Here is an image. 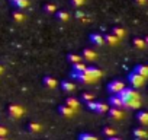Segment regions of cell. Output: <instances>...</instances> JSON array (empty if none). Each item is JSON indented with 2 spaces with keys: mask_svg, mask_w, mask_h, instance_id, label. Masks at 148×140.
Segmentation results:
<instances>
[{
  "mask_svg": "<svg viewBox=\"0 0 148 140\" xmlns=\"http://www.w3.org/2000/svg\"><path fill=\"white\" fill-rule=\"evenodd\" d=\"M84 72L96 82L100 76H102V70H99L97 67H95V66H86V69H84Z\"/></svg>",
  "mask_w": 148,
  "mask_h": 140,
  "instance_id": "52a82bcc",
  "label": "cell"
},
{
  "mask_svg": "<svg viewBox=\"0 0 148 140\" xmlns=\"http://www.w3.org/2000/svg\"><path fill=\"white\" fill-rule=\"evenodd\" d=\"M89 41H90V44H93V45H103V44H105L103 35L99 34V32H92V34L89 35Z\"/></svg>",
  "mask_w": 148,
  "mask_h": 140,
  "instance_id": "ba28073f",
  "label": "cell"
},
{
  "mask_svg": "<svg viewBox=\"0 0 148 140\" xmlns=\"http://www.w3.org/2000/svg\"><path fill=\"white\" fill-rule=\"evenodd\" d=\"M18 10H22V9H26L29 6V0H12L10 2Z\"/></svg>",
  "mask_w": 148,
  "mask_h": 140,
  "instance_id": "ac0fdd59",
  "label": "cell"
},
{
  "mask_svg": "<svg viewBox=\"0 0 148 140\" xmlns=\"http://www.w3.org/2000/svg\"><path fill=\"white\" fill-rule=\"evenodd\" d=\"M134 72L138 73V75H141V76H144V78H147L148 76V67L145 64H136L134 67Z\"/></svg>",
  "mask_w": 148,
  "mask_h": 140,
  "instance_id": "d6986e66",
  "label": "cell"
},
{
  "mask_svg": "<svg viewBox=\"0 0 148 140\" xmlns=\"http://www.w3.org/2000/svg\"><path fill=\"white\" fill-rule=\"evenodd\" d=\"M134 45L138 48V50H144L145 47H147V40L145 38H139V37H136V38H134Z\"/></svg>",
  "mask_w": 148,
  "mask_h": 140,
  "instance_id": "7402d4cb",
  "label": "cell"
},
{
  "mask_svg": "<svg viewBox=\"0 0 148 140\" xmlns=\"http://www.w3.org/2000/svg\"><path fill=\"white\" fill-rule=\"evenodd\" d=\"M135 3H136V5H139V6H142V5H145V3H147V0H135Z\"/></svg>",
  "mask_w": 148,
  "mask_h": 140,
  "instance_id": "836d02e7",
  "label": "cell"
},
{
  "mask_svg": "<svg viewBox=\"0 0 148 140\" xmlns=\"http://www.w3.org/2000/svg\"><path fill=\"white\" fill-rule=\"evenodd\" d=\"M96 57H97V54L92 48H84L82 51V58H86L89 61H93V60H96Z\"/></svg>",
  "mask_w": 148,
  "mask_h": 140,
  "instance_id": "5bb4252c",
  "label": "cell"
},
{
  "mask_svg": "<svg viewBox=\"0 0 148 140\" xmlns=\"http://www.w3.org/2000/svg\"><path fill=\"white\" fill-rule=\"evenodd\" d=\"M132 136H134L136 140H142V139H147L148 133H147V130H145V128H142V127H136V128H134Z\"/></svg>",
  "mask_w": 148,
  "mask_h": 140,
  "instance_id": "7c38bea8",
  "label": "cell"
},
{
  "mask_svg": "<svg viewBox=\"0 0 148 140\" xmlns=\"http://www.w3.org/2000/svg\"><path fill=\"white\" fill-rule=\"evenodd\" d=\"M135 118H136V121H138L141 125H147V124H148V112H147V111H138Z\"/></svg>",
  "mask_w": 148,
  "mask_h": 140,
  "instance_id": "e0dca14e",
  "label": "cell"
},
{
  "mask_svg": "<svg viewBox=\"0 0 148 140\" xmlns=\"http://www.w3.org/2000/svg\"><path fill=\"white\" fill-rule=\"evenodd\" d=\"M42 85L49 88V89H54V88L58 86V80L55 78H52V76H44L42 78Z\"/></svg>",
  "mask_w": 148,
  "mask_h": 140,
  "instance_id": "30bf717a",
  "label": "cell"
},
{
  "mask_svg": "<svg viewBox=\"0 0 148 140\" xmlns=\"http://www.w3.org/2000/svg\"><path fill=\"white\" fill-rule=\"evenodd\" d=\"M8 133H9V130L5 125H0V139H5L8 136Z\"/></svg>",
  "mask_w": 148,
  "mask_h": 140,
  "instance_id": "d6a6232c",
  "label": "cell"
},
{
  "mask_svg": "<svg viewBox=\"0 0 148 140\" xmlns=\"http://www.w3.org/2000/svg\"><path fill=\"white\" fill-rule=\"evenodd\" d=\"M9 2H12V0H9Z\"/></svg>",
  "mask_w": 148,
  "mask_h": 140,
  "instance_id": "8d00e7d4",
  "label": "cell"
},
{
  "mask_svg": "<svg viewBox=\"0 0 148 140\" xmlns=\"http://www.w3.org/2000/svg\"><path fill=\"white\" fill-rule=\"evenodd\" d=\"M123 86H125V82H123V80H121V79H115V80H110V82L108 83L106 89H108L109 94H118Z\"/></svg>",
  "mask_w": 148,
  "mask_h": 140,
  "instance_id": "277c9868",
  "label": "cell"
},
{
  "mask_svg": "<svg viewBox=\"0 0 148 140\" xmlns=\"http://www.w3.org/2000/svg\"><path fill=\"white\" fill-rule=\"evenodd\" d=\"M112 34L116 35L118 38H123V37L126 35V31H125L123 28H121V26H113V28H112Z\"/></svg>",
  "mask_w": 148,
  "mask_h": 140,
  "instance_id": "cb8c5ba5",
  "label": "cell"
},
{
  "mask_svg": "<svg viewBox=\"0 0 148 140\" xmlns=\"http://www.w3.org/2000/svg\"><path fill=\"white\" fill-rule=\"evenodd\" d=\"M70 3L74 8H80V6H83L86 3V0H70Z\"/></svg>",
  "mask_w": 148,
  "mask_h": 140,
  "instance_id": "1f68e13d",
  "label": "cell"
},
{
  "mask_svg": "<svg viewBox=\"0 0 148 140\" xmlns=\"http://www.w3.org/2000/svg\"><path fill=\"white\" fill-rule=\"evenodd\" d=\"M57 111H58V114H60V115H62V117H67V118H71L74 114H76V110L70 108V107H68V105H65V104H62V105H58Z\"/></svg>",
  "mask_w": 148,
  "mask_h": 140,
  "instance_id": "8992f818",
  "label": "cell"
},
{
  "mask_svg": "<svg viewBox=\"0 0 148 140\" xmlns=\"http://www.w3.org/2000/svg\"><path fill=\"white\" fill-rule=\"evenodd\" d=\"M76 16H77V18H80V19H84V15H83L82 12H77V13H76Z\"/></svg>",
  "mask_w": 148,
  "mask_h": 140,
  "instance_id": "e575fe53",
  "label": "cell"
},
{
  "mask_svg": "<svg viewBox=\"0 0 148 140\" xmlns=\"http://www.w3.org/2000/svg\"><path fill=\"white\" fill-rule=\"evenodd\" d=\"M8 114H9L12 118H21V117L25 114V110H23L21 105H18V104H10V105L8 107Z\"/></svg>",
  "mask_w": 148,
  "mask_h": 140,
  "instance_id": "5b68a950",
  "label": "cell"
},
{
  "mask_svg": "<svg viewBox=\"0 0 148 140\" xmlns=\"http://www.w3.org/2000/svg\"><path fill=\"white\" fill-rule=\"evenodd\" d=\"M55 10H57V6L55 5H52V3L44 5V12H47V13H55Z\"/></svg>",
  "mask_w": 148,
  "mask_h": 140,
  "instance_id": "f546056e",
  "label": "cell"
},
{
  "mask_svg": "<svg viewBox=\"0 0 148 140\" xmlns=\"http://www.w3.org/2000/svg\"><path fill=\"white\" fill-rule=\"evenodd\" d=\"M13 19L16 21V22H23L25 21V15L22 13V12H13Z\"/></svg>",
  "mask_w": 148,
  "mask_h": 140,
  "instance_id": "4dcf8cb0",
  "label": "cell"
},
{
  "mask_svg": "<svg viewBox=\"0 0 148 140\" xmlns=\"http://www.w3.org/2000/svg\"><path fill=\"white\" fill-rule=\"evenodd\" d=\"M84 69H86V64L82 63V61H77V63L71 64V72H83Z\"/></svg>",
  "mask_w": 148,
  "mask_h": 140,
  "instance_id": "d4e9b609",
  "label": "cell"
},
{
  "mask_svg": "<svg viewBox=\"0 0 148 140\" xmlns=\"http://www.w3.org/2000/svg\"><path fill=\"white\" fill-rule=\"evenodd\" d=\"M60 86H61V89H62L64 92H67V94L76 91V85H74L73 82H70V80H61Z\"/></svg>",
  "mask_w": 148,
  "mask_h": 140,
  "instance_id": "4fadbf2b",
  "label": "cell"
},
{
  "mask_svg": "<svg viewBox=\"0 0 148 140\" xmlns=\"http://www.w3.org/2000/svg\"><path fill=\"white\" fill-rule=\"evenodd\" d=\"M28 130H29L31 133H39V131L42 130V125H41L39 123L32 121V123H29V124H28Z\"/></svg>",
  "mask_w": 148,
  "mask_h": 140,
  "instance_id": "603a6c76",
  "label": "cell"
},
{
  "mask_svg": "<svg viewBox=\"0 0 148 140\" xmlns=\"http://www.w3.org/2000/svg\"><path fill=\"white\" fill-rule=\"evenodd\" d=\"M71 78L74 79V80H77V82H82V83H93L95 80L84 72H71Z\"/></svg>",
  "mask_w": 148,
  "mask_h": 140,
  "instance_id": "3957f363",
  "label": "cell"
},
{
  "mask_svg": "<svg viewBox=\"0 0 148 140\" xmlns=\"http://www.w3.org/2000/svg\"><path fill=\"white\" fill-rule=\"evenodd\" d=\"M79 140H97V136L90 134V133H82L79 134Z\"/></svg>",
  "mask_w": 148,
  "mask_h": 140,
  "instance_id": "83f0119b",
  "label": "cell"
},
{
  "mask_svg": "<svg viewBox=\"0 0 148 140\" xmlns=\"http://www.w3.org/2000/svg\"><path fill=\"white\" fill-rule=\"evenodd\" d=\"M109 107H118V108H122V99L119 98L118 94H112L109 96Z\"/></svg>",
  "mask_w": 148,
  "mask_h": 140,
  "instance_id": "9a60e30c",
  "label": "cell"
},
{
  "mask_svg": "<svg viewBox=\"0 0 148 140\" xmlns=\"http://www.w3.org/2000/svg\"><path fill=\"white\" fill-rule=\"evenodd\" d=\"M55 18H57L60 22H67V21L70 19V15H68V12H65V10H55Z\"/></svg>",
  "mask_w": 148,
  "mask_h": 140,
  "instance_id": "ffe728a7",
  "label": "cell"
},
{
  "mask_svg": "<svg viewBox=\"0 0 148 140\" xmlns=\"http://www.w3.org/2000/svg\"><path fill=\"white\" fill-rule=\"evenodd\" d=\"M102 133L106 136V137H112V136H115L116 134V130L113 128V127H103V130H102Z\"/></svg>",
  "mask_w": 148,
  "mask_h": 140,
  "instance_id": "4316f807",
  "label": "cell"
},
{
  "mask_svg": "<svg viewBox=\"0 0 148 140\" xmlns=\"http://www.w3.org/2000/svg\"><path fill=\"white\" fill-rule=\"evenodd\" d=\"M67 61L68 63H77V61H82V55H79V54H74V53H70V54H67Z\"/></svg>",
  "mask_w": 148,
  "mask_h": 140,
  "instance_id": "484cf974",
  "label": "cell"
},
{
  "mask_svg": "<svg viewBox=\"0 0 148 140\" xmlns=\"http://www.w3.org/2000/svg\"><path fill=\"white\" fill-rule=\"evenodd\" d=\"M3 72H5V69H3V66H2V64H0V75H2Z\"/></svg>",
  "mask_w": 148,
  "mask_h": 140,
  "instance_id": "d590c367",
  "label": "cell"
},
{
  "mask_svg": "<svg viewBox=\"0 0 148 140\" xmlns=\"http://www.w3.org/2000/svg\"><path fill=\"white\" fill-rule=\"evenodd\" d=\"M145 79H147V78H144V76H141V75H138V73H135V72L129 73V76H128V82H129V83H131V86H132V88H135V89H138V88L144 86Z\"/></svg>",
  "mask_w": 148,
  "mask_h": 140,
  "instance_id": "7a4b0ae2",
  "label": "cell"
},
{
  "mask_svg": "<svg viewBox=\"0 0 148 140\" xmlns=\"http://www.w3.org/2000/svg\"><path fill=\"white\" fill-rule=\"evenodd\" d=\"M108 110H109V105L108 104H103V102H97L96 101V107H95V112H97V114H103V112H108Z\"/></svg>",
  "mask_w": 148,
  "mask_h": 140,
  "instance_id": "44dd1931",
  "label": "cell"
},
{
  "mask_svg": "<svg viewBox=\"0 0 148 140\" xmlns=\"http://www.w3.org/2000/svg\"><path fill=\"white\" fill-rule=\"evenodd\" d=\"M119 98L122 99V108L126 110H136L141 107V95L132 86H123L118 92Z\"/></svg>",
  "mask_w": 148,
  "mask_h": 140,
  "instance_id": "6da1fadb",
  "label": "cell"
},
{
  "mask_svg": "<svg viewBox=\"0 0 148 140\" xmlns=\"http://www.w3.org/2000/svg\"><path fill=\"white\" fill-rule=\"evenodd\" d=\"M65 105H68L70 108L79 111V108H80V101H79L77 98H74V96H68V98L65 99Z\"/></svg>",
  "mask_w": 148,
  "mask_h": 140,
  "instance_id": "2e32d148",
  "label": "cell"
},
{
  "mask_svg": "<svg viewBox=\"0 0 148 140\" xmlns=\"http://www.w3.org/2000/svg\"><path fill=\"white\" fill-rule=\"evenodd\" d=\"M108 112H109V115H110L112 120H122V117H123L122 108H118V107H109Z\"/></svg>",
  "mask_w": 148,
  "mask_h": 140,
  "instance_id": "9c48e42d",
  "label": "cell"
},
{
  "mask_svg": "<svg viewBox=\"0 0 148 140\" xmlns=\"http://www.w3.org/2000/svg\"><path fill=\"white\" fill-rule=\"evenodd\" d=\"M80 99L86 104V102H89V101L95 99V95H93V94H90V92H83V94H82V96H80Z\"/></svg>",
  "mask_w": 148,
  "mask_h": 140,
  "instance_id": "f1b7e54d",
  "label": "cell"
},
{
  "mask_svg": "<svg viewBox=\"0 0 148 140\" xmlns=\"http://www.w3.org/2000/svg\"><path fill=\"white\" fill-rule=\"evenodd\" d=\"M119 40H121V38H118V37L113 35V34H105V35H103L105 44H108V45H110V47L118 45V44H119Z\"/></svg>",
  "mask_w": 148,
  "mask_h": 140,
  "instance_id": "8fae6325",
  "label": "cell"
}]
</instances>
